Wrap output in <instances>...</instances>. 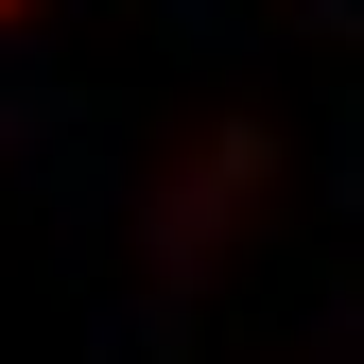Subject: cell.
<instances>
[{"label": "cell", "mask_w": 364, "mask_h": 364, "mask_svg": "<svg viewBox=\"0 0 364 364\" xmlns=\"http://www.w3.org/2000/svg\"><path fill=\"white\" fill-rule=\"evenodd\" d=\"M0 18H18V0H0Z\"/></svg>", "instance_id": "6da1fadb"}]
</instances>
